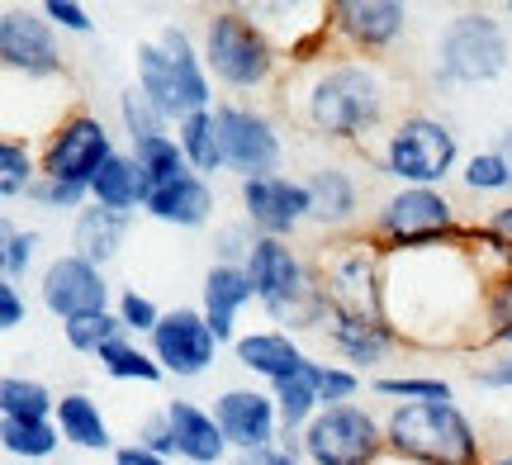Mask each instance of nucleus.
Listing matches in <instances>:
<instances>
[{
    "instance_id": "nucleus-1",
    "label": "nucleus",
    "mask_w": 512,
    "mask_h": 465,
    "mask_svg": "<svg viewBox=\"0 0 512 465\" xmlns=\"http://www.w3.org/2000/svg\"><path fill=\"white\" fill-rule=\"evenodd\" d=\"M384 105H389L384 72L361 57L323 62L304 86V119L328 143H361L366 133L380 129Z\"/></svg>"
},
{
    "instance_id": "nucleus-2",
    "label": "nucleus",
    "mask_w": 512,
    "mask_h": 465,
    "mask_svg": "<svg viewBox=\"0 0 512 465\" xmlns=\"http://www.w3.org/2000/svg\"><path fill=\"white\" fill-rule=\"evenodd\" d=\"M384 271L389 252L370 233H332V242L313 257V280L328 299L332 318H384Z\"/></svg>"
},
{
    "instance_id": "nucleus-3",
    "label": "nucleus",
    "mask_w": 512,
    "mask_h": 465,
    "mask_svg": "<svg viewBox=\"0 0 512 465\" xmlns=\"http://www.w3.org/2000/svg\"><path fill=\"white\" fill-rule=\"evenodd\" d=\"M384 447L403 465H484L475 423L456 404H399L384 418Z\"/></svg>"
},
{
    "instance_id": "nucleus-4",
    "label": "nucleus",
    "mask_w": 512,
    "mask_h": 465,
    "mask_svg": "<svg viewBox=\"0 0 512 465\" xmlns=\"http://www.w3.org/2000/svg\"><path fill=\"white\" fill-rule=\"evenodd\" d=\"M138 86L176 124L209 110V100H214L209 72H204V53L195 48V38L185 34L181 24H166L152 43L138 48Z\"/></svg>"
},
{
    "instance_id": "nucleus-5",
    "label": "nucleus",
    "mask_w": 512,
    "mask_h": 465,
    "mask_svg": "<svg viewBox=\"0 0 512 465\" xmlns=\"http://www.w3.org/2000/svg\"><path fill=\"white\" fill-rule=\"evenodd\" d=\"M280 43L252 10H214L204 24V67L233 91H256L275 76Z\"/></svg>"
},
{
    "instance_id": "nucleus-6",
    "label": "nucleus",
    "mask_w": 512,
    "mask_h": 465,
    "mask_svg": "<svg viewBox=\"0 0 512 465\" xmlns=\"http://www.w3.org/2000/svg\"><path fill=\"white\" fill-rule=\"evenodd\" d=\"M508 72V34L489 10H465L437 38V76L446 86H479Z\"/></svg>"
},
{
    "instance_id": "nucleus-7",
    "label": "nucleus",
    "mask_w": 512,
    "mask_h": 465,
    "mask_svg": "<svg viewBox=\"0 0 512 465\" xmlns=\"http://www.w3.org/2000/svg\"><path fill=\"white\" fill-rule=\"evenodd\" d=\"M380 167L384 176H394L403 186L437 190L456 167V133L446 129L441 119H432V114H408L384 138Z\"/></svg>"
},
{
    "instance_id": "nucleus-8",
    "label": "nucleus",
    "mask_w": 512,
    "mask_h": 465,
    "mask_svg": "<svg viewBox=\"0 0 512 465\" xmlns=\"http://www.w3.org/2000/svg\"><path fill=\"white\" fill-rule=\"evenodd\" d=\"M456 214H451V200L441 190L427 186H403L399 195H389L384 209L370 224V238L380 242L384 252H413V247H432V242H446L456 233Z\"/></svg>"
},
{
    "instance_id": "nucleus-9",
    "label": "nucleus",
    "mask_w": 512,
    "mask_h": 465,
    "mask_svg": "<svg viewBox=\"0 0 512 465\" xmlns=\"http://www.w3.org/2000/svg\"><path fill=\"white\" fill-rule=\"evenodd\" d=\"M299 451L309 456V465H380L384 447V428L356 404H332L313 418Z\"/></svg>"
},
{
    "instance_id": "nucleus-10",
    "label": "nucleus",
    "mask_w": 512,
    "mask_h": 465,
    "mask_svg": "<svg viewBox=\"0 0 512 465\" xmlns=\"http://www.w3.org/2000/svg\"><path fill=\"white\" fill-rule=\"evenodd\" d=\"M114 157V143H110V129L95 119V114L76 110L67 114L62 124L53 129L48 148L38 157V171L48 181H62V186H95V176L105 171V162Z\"/></svg>"
},
{
    "instance_id": "nucleus-11",
    "label": "nucleus",
    "mask_w": 512,
    "mask_h": 465,
    "mask_svg": "<svg viewBox=\"0 0 512 465\" xmlns=\"http://www.w3.org/2000/svg\"><path fill=\"white\" fill-rule=\"evenodd\" d=\"M219 119V148H223V171H238L242 181H266L280 171L285 143L275 124L261 110L247 105H214Z\"/></svg>"
},
{
    "instance_id": "nucleus-12",
    "label": "nucleus",
    "mask_w": 512,
    "mask_h": 465,
    "mask_svg": "<svg viewBox=\"0 0 512 465\" xmlns=\"http://www.w3.org/2000/svg\"><path fill=\"white\" fill-rule=\"evenodd\" d=\"M214 352H219V337L204 323V309H171L162 314L157 333H152V356L166 375H181V380H195L214 366Z\"/></svg>"
},
{
    "instance_id": "nucleus-13",
    "label": "nucleus",
    "mask_w": 512,
    "mask_h": 465,
    "mask_svg": "<svg viewBox=\"0 0 512 465\" xmlns=\"http://www.w3.org/2000/svg\"><path fill=\"white\" fill-rule=\"evenodd\" d=\"M38 295H43V304H48V314H57L62 323L86 318V314H105V309H110V285H105V271H100L95 261L76 257V252L48 261Z\"/></svg>"
},
{
    "instance_id": "nucleus-14",
    "label": "nucleus",
    "mask_w": 512,
    "mask_h": 465,
    "mask_svg": "<svg viewBox=\"0 0 512 465\" xmlns=\"http://www.w3.org/2000/svg\"><path fill=\"white\" fill-rule=\"evenodd\" d=\"M242 209L256 238H285L313 214L309 186L290 176H266V181H242Z\"/></svg>"
},
{
    "instance_id": "nucleus-15",
    "label": "nucleus",
    "mask_w": 512,
    "mask_h": 465,
    "mask_svg": "<svg viewBox=\"0 0 512 465\" xmlns=\"http://www.w3.org/2000/svg\"><path fill=\"white\" fill-rule=\"evenodd\" d=\"M0 57L10 72L24 76H57L62 72V53L53 38V19H38L34 10L10 5L0 15Z\"/></svg>"
},
{
    "instance_id": "nucleus-16",
    "label": "nucleus",
    "mask_w": 512,
    "mask_h": 465,
    "mask_svg": "<svg viewBox=\"0 0 512 465\" xmlns=\"http://www.w3.org/2000/svg\"><path fill=\"white\" fill-rule=\"evenodd\" d=\"M332 38H342L351 53H380L408 24V5L399 0H332Z\"/></svg>"
},
{
    "instance_id": "nucleus-17",
    "label": "nucleus",
    "mask_w": 512,
    "mask_h": 465,
    "mask_svg": "<svg viewBox=\"0 0 512 465\" xmlns=\"http://www.w3.org/2000/svg\"><path fill=\"white\" fill-rule=\"evenodd\" d=\"M214 418H219L228 447H238L242 456L271 451V437H275V428H280L275 394H261V390H223L219 399H214Z\"/></svg>"
},
{
    "instance_id": "nucleus-18",
    "label": "nucleus",
    "mask_w": 512,
    "mask_h": 465,
    "mask_svg": "<svg viewBox=\"0 0 512 465\" xmlns=\"http://www.w3.org/2000/svg\"><path fill=\"white\" fill-rule=\"evenodd\" d=\"M233 356H238L242 371L261 375V380H271V385H280V380H294V375H304V366H309V356L299 352V342H294L290 333H247L233 342Z\"/></svg>"
},
{
    "instance_id": "nucleus-19",
    "label": "nucleus",
    "mask_w": 512,
    "mask_h": 465,
    "mask_svg": "<svg viewBox=\"0 0 512 465\" xmlns=\"http://www.w3.org/2000/svg\"><path fill=\"white\" fill-rule=\"evenodd\" d=\"M166 418H171V428H176V456H181V461H190V465L223 461L228 437H223L214 413H204L200 404H190V399H171V404H166Z\"/></svg>"
},
{
    "instance_id": "nucleus-20",
    "label": "nucleus",
    "mask_w": 512,
    "mask_h": 465,
    "mask_svg": "<svg viewBox=\"0 0 512 465\" xmlns=\"http://www.w3.org/2000/svg\"><path fill=\"white\" fill-rule=\"evenodd\" d=\"M252 299H256V285H252V276H247V266L219 261V266L204 276V323L214 328L219 342L233 337V323H238L242 304H252Z\"/></svg>"
},
{
    "instance_id": "nucleus-21",
    "label": "nucleus",
    "mask_w": 512,
    "mask_h": 465,
    "mask_svg": "<svg viewBox=\"0 0 512 465\" xmlns=\"http://www.w3.org/2000/svg\"><path fill=\"white\" fill-rule=\"evenodd\" d=\"M147 214L152 219H162V224H176V228H200L209 214H214V190L204 176H181V181H171V186L152 190L147 195Z\"/></svg>"
},
{
    "instance_id": "nucleus-22",
    "label": "nucleus",
    "mask_w": 512,
    "mask_h": 465,
    "mask_svg": "<svg viewBox=\"0 0 512 465\" xmlns=\"http://www.w3.org/2000/svg\"><path fill=\"white\" fill-rule=\"evenodd\" d=\"M313 200V224H323L328 233H342V228L356 219V181H351L342 167H318L304 181Z\"/></svg>"
},
{
    "instance_id": "nucleus-23",
    "label": "nucleus",
    "mask_w": 512,
    "mask_h": 465,
    "mask_svg": "<svg viewBox=\"0 0 512 465\" xmlns=\"http://www.w3.org/2000/svg\"><path fill=\"white\" fill-rule=\"evenodd\" d=\"M128 224H133V214H119V209H105V205L81 209V214H76V228H72L76 257L95 261V266L114 261V252H119Z\"/></svg>"
},
{
    "instance_id": "nucleus-24",
    "label": "nucleus",
    "mask_w": 512,
    "mask_h": 465,
    "mask_svg": "<svg viewBox=\"0 0 512 465\" xmlns=\"http://www.w3.org/2000/svg\"><path fill=\"white\" fill-rule=\"evenodd\" d=\"M53 423H57V432H62V442H72V447H81V451L114 447L110 423H105V413H100V404H95L91 394H62Z\"/></svg>"
},
{
    "instance_id": "nucleus-25",
    "label": "nucleus",
    "mask_w": 512,
    "mask_h": 465,
    "mask_svg": "<svg viewBox=\"0 0 512 465\" xmlns=\"http://www.w3.org/2000/svg\"><path fill=\"white\" fill-rule=\"evenodd\" d=\"M328 337L332 347L356 361V366H375L384 356L399 347V337L389 323H370V318H328Z\"/></svg>"
},
{
    "instance_id": "nucleus-26",
    "label": "nucleus",
    "mask_w": 512,
    "mask_h": 465,
    "mask_svg": "<svg viewBox=\"0 0 512 465\" xmlns=\"http://www.w3.org/2000/svg\"><path fill=\"white\" fill-rule=\"evenodd\" d=\"M95 205H105V209H119V214H133V209H143L147 205V176L143 167L133 162V152H114L110 162H105V171L95 176Z\"/></svg>"
},
{
    "instance_id": "nucleus-27",
    "label": "nucleus",
    "mask_w": 512,
    "mask_h": 465,
    "mask_svg": "<svg viewBox=\"0 0 512 465\" xmlns=\"http://www.w3.org/2000/svg\"><path fill=\"white\" fill-rule=\"evenodd\" d=\"M133 162H138V167H143V176H147V195L195 171V167H190V157H185V148L171 138V133H162V138H147V143H133Z\"/></svg>"
},
{
    "instance_id": "nucleus-28",
    "label": "nucleus",
    "mask_w": 512,
    "mask_h": 465,
    "mask_svg": "<svg viewBox=\"0 0 512 465\" xmlns=\"http://www.w3.org/2000/svg\"><path fill=\"white\" fill-rule=\"evenodd\" d=\"M176 143L185 148L195 176H209V171H223V148H219V119L214 110L190 114L185 124H176Z\"/></svg>"
},
{
    "instance_id": "nucleus-29",
    "label": "nucleus",
    "mask_w": 512,
    "mask_h": 465,
    "mask_svg": "<svg viewBox=\"0 0 512 465\" xmlns=\"http://www.w3.org/2000/svg\"><path fill=\"white\" fill-rule=\"evenodd\" d=\"M304 371H309V366H304ZM271 394H275V413H280L285 437H304V428L323 413V399H318V390L309 385V375L280 380V385H271Z\"/></svg>"
},
{
    "instance_id": "nucleus-30",
    "label": "nucleus",
    "mask_w": 512,
    "mask_h": 465,
    "mask_svg": "<svg viewBox=\"0 0 512 465\" xmlns=\"http://www.w3.org/2000/svg\"><path fill=\"white\" fill-rule=\"evenodd\" d=\"M0 442L10 456H24V461H43L53 456L62 432H57L53 418H0Z\"/></svg>"
},
{
    "instance_id": "nucleus-31",
    "label": "nucleus",
    "mask_w": 512,
    "mask_h": 465,
    "mask_svg": "<svg viewBox=\"0 0 512 465\" xmlns=\"http://www.w3.org/2000/svg\"><path fill=\"white\" fill-rule=\"evenodd\" d=\"M53 413H57V399L48 394V385L19 380V375L0 380V418H53Z\"/></svg>"
},
{
    "instance_id": "nucleus-32",
    "label": "nucleus",
    "mask_w": 512,
    "mask_h": 465,
    "mask_svg": "<svg viewBox=\"0 0 512 465\" xmlns=\"http://www.w3.org/2000/svg\"><path fill=\"white\" fill-rule=\"evenodd\" d=\"M62 333H67V347L72 352H86V356H100L110 342H119V337H128L124 318L119 314H86V318H72V323H62Z\"/></svg>"
},
{
    "instance_id": "nucleus-33",
    "label": "nucleus",
    "mask_w": 512,
    "mask_h": 465,
    "mask_svg": "<svg viewBox=\"0 0 512 465\" xmlns=\"http://www.w3.org/2000/svg\"><path fill=\"white\" fill-rule=\"evenodd\" d=\"M100 366H105V375H114V380H143V385H157L162 380V366H157V356L143 352V347H133L128 337H119V342H110L105 352H100Z\"/></svg>"
},
{
    "instance_id": "nucleus-34",
    "label": "nucleus",
    "mask_w": 512,
    "mask_h": 465,
    "mask_svg": "<svg viewBox=\"0 0 512 465\" xmlns=\"http://www.w3.org/2000/svg\"><path fill=\"white\" fill-rule=\"evenodd\" d=\"M43 176L38 171V162L29 157V148L19 143V138H5L0 143V200H29V190H34V181Z\"/></svg>"
},
{
    "instance_id": "nucleus-35",
    "label": "nucleus",
    "mask_w": 512,
    "mask_h": 465,
    "mask_svg": "<svg viewBox=\"0 0 512 465\" xmlns=\"http://www.w3.org/2000/svg\"><path fill=\"white\" fill-rule=\"evenodd\" d=\"M375 394H389L403 404H451V385L437 375H380Z\"/></svg>"
},
{
    "instance_id": "nucleus-36",
    "label": "nucleus",
    "mask_w": 512,
    "mask_h": 465,
    "mask_svg": "<svg viewBox=\"0 0 512 465\" xmlns=\"http://www.w3.org/2000/svg\"><path fill=\"white\" fill-rule=\"evenodd\" d=\"M119 114H124V129H128V138H133V143L162 138L166 124H171V119H166V114L143 95V86H128V91L119 95Z\"/></svg>"
},
{
    "instance_id": "nucleus-37",
    "label": "nucleus",
    "mask_w": 512,
    "mask_h": 465,
    "mask_svg": "<svg viewBox=\"0 0 512 465\" xmlns=\"http://www.w3.org/2000/svg\"><path fill=\"white\" fill-rule=\"evenodd\" d=\"M309 385L318 390V399H323V409H332V404H347V399H356V390H361V375L347 371V366H323V361H309Z\"/></svg>"
},
{
    "instance_id": "nucleus-38",
    "label": "nucleus",
    "mask_w": 512,
    "mask_h": 465,
    "mask_svg": "<svg viewBox=\"0 0 512 465\" xmlns=\"http://www.w3.org/2000/svg\"><path fill=\"white\" fill-rule=\"evenodd\" d=\"M460 181H465V190H512V176H508V162L498 157V152H475L470 162H465V171H460Z\"/></svg>"
},
{
    "instance_id": "nucleus-39",
    "label": "nucleus",
    "mask_w": 512,
    "mask_h": 465,
    "mask_svg": "<svg viewBox=\"0 0 512 465\" xmlns=\"http://www.w3.org/2000/svg\"><path fill=\"white\" fill-rule=\"evenodd\" d=\"M0 242H5V247H0V280H19L24 276V271H29V261H34V233H29V228H24V233H19L15 224H5L0 228Z\"/></svg>"
},
{
    "instance_id": "nucleus-40",
    "label": "nucleus",
    "mask_w": 512,
    "mask_h": 465,
    "mask_svg": "<svg viewBox=\"0 0 512 465\" xmlns=\"http://www.w3.org/2000/svg\"><path fill=\"white\" fill-rule=\"evenodd\" d=\"M119 318H124L128 333H157V323H162V309L152 304L147 295H138V290H128L124 299H119Z\"/></svg>"
},
{
    "instance_id": "nucleus-41",
    "label": "nucleus",
    "mask_w": 512,
    "mask_h": 465,
    "mask_svg": "<svg viewBox=\"0 0 512 465\" xmlns=\"http://www.w3.org/2000/svg\"><path fill=\"white\" fill-rule=\"evenodd\" d=\"M489 328L498 347H512V276H503L489 290Z\"/></svg>"
},
{
    "instance_id": "nucleus-42",
    "label": "nucleus",
    "mask_w": 512,
    "mask_h": 465,
    "mask_svg": "<svg viewBox=\"0 0 512 465\" xmlns=\"http://www.w3.org/2000/svg\"><path fill=\"white\" fill-rule=\"evenodd\" d=\"M86 195H91L86 186H62V181H48V176H38L34 190H29V200H38V205H48V209H81Z\"/></svg>"
},
{
    "instance_id": "nucleus-43",
    "label": "nucleus",
    "mask_w": 512,
    "mask_h": 465,
    "mask_svg": "<svg viewBox=\"0 0 512 465\" xmlns=\"http://www.w3.org/2000/svg\"><path fill=\"white\" fill-rule=\"evenodd\" d=\"M138 447H147V451H157V456H176V428H171V418H166V409L162 413H152L143 428H138Z\"/></svg>"
},
{
    "instance_id": "nucleus-44",
    "label": "nucleus",
    "mask_w": 512,
    "mask_h": 465,
    "mask_svg": "<svg viewBox=\"0 0 512 465\" xmlns=\"http://www.w3.org/2000/svg\"><path fill=\"white\" fill-rule=\"evenodd\" d=\"M43 19H53L57 29H72V34H91L95 19L86 15V5H76V0H48L43 5Z\"/></svg>"
},
{
    "instance_id": "nucleus-45",
    "label": "nucleus",
    "mask_w": 512,
    "mask_h": 465,
    "mask_svg": "<svg viewBox=\"0 0 512 465\" xmlns=\"http://www.w3.org/2000/svg\"><path fill=\"white\" fill-rule=\"evenodd\" d=\"M475 385H484V390H512V347L489 356L484 366H475Z\"/></svg>"
},
{
    "instance_id": "nucleus-46",
    "label": "nucleus",
    "mask_w": 512,
    "mask_h": 465,
    "mask_svg": "<svg viewBox=\"0 0 512 465\" xmlns=\"http://www.w3.org/2000/svg\"><path fill=\"white\" fill-rule=\"evenodd\" d=\"M24 323V299H19V285L15 280H0V328L10 333Z\"/></svg>"
},
{
    "instance_id": "nucleus-47",
    "label": "nucleus",
    "mask_w": 512,
    "mask_h": 465,
    "mask_svg": "<svg viewBox=\"0 0 512 465\" xmlns=\"http://www.w3.org/2000/svg\"><path fill=\"white\" fill-rule=\"evenodd\" d=\"M484 228L494 233L503 247H508V257H512V205H503V209H494L489 219H484Z\"/></svg>"
},
{
    "instance_id": "nucleus-48",
    "label": "nucleus",
    "mask_w": 512,
    "mask_h": 465,
    "mask_svg": "<svg viewBox=\"0 0 512 465\" xmlns=\"http://www.w3.org/2000/svg\"><path fill=\"white\" fill-rule=\"evenodd\" d=\"M114 465H166V461L157 456V451H147V447H138V442H133V447L114 451Z\"/></svg>"
},
{
    "instance_id": "nucleus-49",
    "label": "nucleus",
    "mask_w": 512,
    "mask_h": 465,
    "mask_svg": "<svg viewBox=\"0 0 512 465\" xmlns=\"http://www.w3.org/2000/svg\"><path fill=\"white\" fill-rule=\"evenodd\" d=\"M238 465H304V461H294V451H252Z\"/></svg>"
},
{
    "instance_id": "nucleus-50",
    "label": "nucleus",
    "mask_w": 512,
    "mask_h": 465,
    "mask_svg": "<svg viewBox=\"0 0 512 465\" xmlns=\"http://www.w3.org/2000/svg\"><path fill=\"white\" fill-rule=\"evenodd\" d=\"M498 157H503V162H508V176H512V129H503V138H498Z\"/></svg>"
},
{
    "instance_id": "nucleus-51",
    "label": "nucleus",
    "mask_w": 512,
    "mask_h": 465,
    "mask_svg": "<svg viewBox=\"0 0 512 465\" xmlns=\"http://www.w3.org/2000/svg\"><path fill=\"white\" fill-rule=\"evenodd\" d=\"M484 465H512V451H508V456H489Z\"/></svg>"
},
{
    "instance_id": "nucleus-52",
    "label": "nucleus",
    "mask_w": 512,
    "mask_h": 465,
    "mask_svg": "<svg viewBox=\"0 0 512 465\" xmlns=\"http://www.w3.org/2000/svg\"><path fill=\"white\" fill-rule=\"evenodd\" d=\"M508 15H512V5H508Z\"/></svg>"
}]
</instances>
